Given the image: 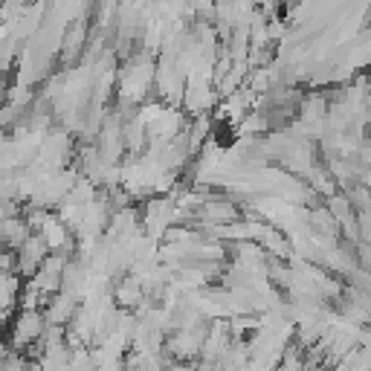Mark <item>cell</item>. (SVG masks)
Wrapping results in <instances>:
<instances>
[{
	"label": "cell",
	"mask_w": 371,
	"mask_h": 371,
	"mask_svg": "<svg viewBox=\"0 0 371 371\" xmlns=\"http://www.w3.org/2000/svg\"><path fill=\"white\" fill-rule=\"evenodd\" d=\"M44 333V316L35 311V307H23L21 316L15 319V328H12V343L15 348L18 346H29L33 339H38Z\"/></svg>",
	"instance_id": "6da1fadb"
}]
</instances>
